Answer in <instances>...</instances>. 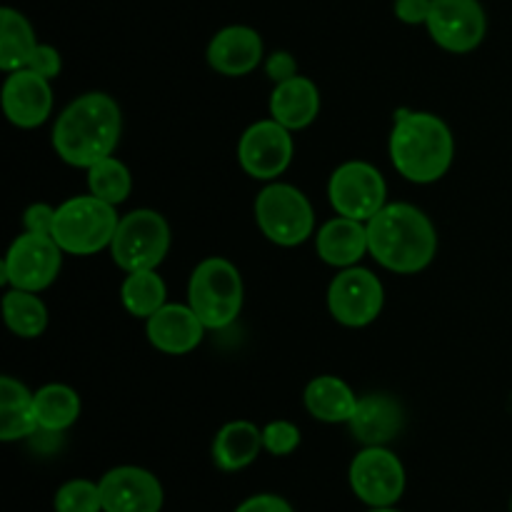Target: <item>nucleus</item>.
Instances as JSON below:
<instances>
[{"label": "nucleus", "mask_w": 512, "mask_h": 512, "mask_svg": "<svg viewBox=\"0 0 512 512\" xmlns=\"http://www.w3.org/2000/svg\"><path fill=\"white\" fill-rule=\"evenodd\" d=\"M88 193L115 208L123 205L133 193V175H130L128 165L115 155L95 163L93 168H88Z\"/></svg>", "instance_id": "obj_28"}, {"label": "nucleus", "mask_w": 512, "mask_h": 512, "mask_svg": "<svg viewBox=\"0 0 512 512\" xmlns=\"http://www.w3.org/2000/svg\"><path fill=\"white\" fill-rule=\"evenodd\" d=\"M103 512H160L165 490L150 470L138 465H120L100 478Z\"/></svg>", "instance_id": "obj_14"}, {"label": "nucleus", "mask_w": 512, "mask_h": 512, "mask_svg": "<svg viewBox=\"0 0 512 512\" xmlns=\"http://www.w3.org/2000/svg\"><path fill=\"white\" fill-rule=\"evenodd\" d=\"M315 250L330 268L343 270L360 265V260L370 255L368 225L345 215H335L315 230Z\"/></svg>", "instance_id": "obj_19"}, {"label": "nucleus", "mask_w": 512, "mask_h": 512, "mask_svg": "<svg viewBox=\"0 0 512 512\" xmlns=\"http://www.w3.org/2000/svg\"><path fill=\"white\" fill-rule=\"evenodd\" d=\"M388 153L393 168L415 185L438 183L455 158V138L440 115L400 110L390 130Z\"/></svg>", "instance_id": "obj_3"}, {"label": "nucleus", "mask_w": 512, "mask_h": 512, "mask_svg": "<svg viewBox=\"0 0 512 512\" xmlns=\"http://www.w3.org/2000/svg\"><path fill=\"white\" fill-rule=\"evenodd\" d=\"M120 215L115 205L95 195H73L58 205L53 238L65 255L88 258L110 248Z\"/></svg>", "instance_id": "obj_5"}, {"label": "nucleus", "mask_w": 512, "mask_h": 512, "mask_svg": "<svg viewBox=\"0 0 512 512\" xmlns=\"http://www.w3.org/2000/svg\"><path fill=\"white\" fill-rule=\"evenodd\" d=\"M55 512H103L100 485L93 480L75 478L58 488L53 498Z\"/></svg>", "instance_id": "obj_29"}, {"label": "nucleus", "mask_w": 512, "mask_h": 512, "mask_svg": "<svg viewBox=\"0 0 512 512\" xmlns=\"http://www.w3.org/2000/svg\"><path fill=\"white\" fill-rule=\"evenodd\" d=\"M170 225L163 213L153 208H138L120 215L118 230L110 243V258L123 273L135 270H158L168 258Z\"/></svg>", "instance_id": "obj_7"}, {"label": "nucleus", "mask_w": 512, "mask_h": 512, "mask_svg": "<svg viewBox=\"0 0 512 512\" xmlns=\"http://www.w3.org/2000/svg\"><path fill=\"white\" fill-rule=\"evenodd\" d=\"M433 0H395V18L408 25L428 23Z\"/></svg>", "instance_id": "obj_34"}, {"label": "nucleus", "mask_w": 512, "mask_h": 512, "mask_svg": "<svg viewBox=\"0 0 512 512\" xmlns=\"http://www.w3.org/2000/svg\"><path fill=\"white\" fill-rule=\"evenodd\" d=\"M40 433L38 418H35L33 393L13 375L0 378V440L15 443V440L33 438Z\"/></svg>", "instance_id": "obj_23"}, {"label": "nucleus", "mask_w": 512, "mask_h": 512, "mask_svg": "<svg viewBox=\"0 0 512 512\" xmlns=\"http://www.w3.org/2000/svg\"><path fill=\"white\" fill-rule=\"evenodd\" d=\"M203 320L195 315L188 303H165L158 313L145 320V335L148 343L163 355H188L203 343L205 338Z\"/></svg>", "instance_id": "obj_17"}, {"label": "nucleus", "mask_w": 512, "mask_h": 512, "mask_svg": "<svg viewBox=\"0 0 512 512\" xmlns=\"http://www.w3.org/2000/svg\"><path fill=\"white\" fill-rule=\"evenodd\" d=\"M263 70H265V75L273 80V85L285 83V80L300 75L298 60H295L288 50H275V53H270L268 58H265Z\"/></svg>", "instance_id": "obj_33"}, {"label": "nucleus", "mask_w": 512, "mask_h": 512, "mask_svg": "<svg viewBox=\"0 0 512 512\" xmlns=\"http://www.w3.org/2000/svg\"><path fill=\"white\" fill-rule=\"evenodd\" d=\"M368 512H400V510H395V508H370Z\"/></svg>", "instance_id": "obj_36"}, {"label": "nucleus", "mask_w": 512, "mask_h": 512, "mask_svg": "<svg viewBox=\"0 0 512 512\" xmlns=\"http://www.w3.org/2000/svg\"><path fill=\"white\" fill-rule=\"evenodd\" d=\"M350 490L368 508H393L405 493V465L385 445H368L353 458L348 470Z\"/></svg>", "instance_id": "obj_11"}, {"label": "nucleus", "mask_w": 512, "mask_h": 512, "mask_svg": "<svg viewBox=\"0 0 512 512\" xmlns=\"http://www.w3.org/2000/svg\"><path fill=\"white\" fill-rule=\"evenodd\" d=\"M385 308V285L363 265L338 270L328 285V310L343 328H368Z\"/></svg>", "instance_id": "obj_10"}, {"label": "nucleus", "mask_w": 512, "mask_h": 512, "mask_svg": "<svg viewBox=\"0 0 512 512\" xmlns=\"http://www.w3.org/2000/svg\"><path fill=\"white\" fill-rule=\"evenodd\" d=\"M255 223L260 233L280 248H298L315 238V210L308 195L290 183L265 185L253 205Z\"/></svg>", "instance_id": "obj_6"}, {"label": "nucleus", "mask_w": 512, "mask_h": 512, "mask_svg": "<svg viewBox=\"0 0 512 512\" xmlns=\"http://www.w3.org/2000/svg\"><path fill=\"white\" fill-rule=\"evenodd\" d=\"M123 135V113L113 95L83 93L70 100L53 125L55 155L70 168L88 170L115 153Z\"/></svg>", "instance_id": "obj_1"}, {"label": "nucleus", "mask_w": 512, "mask_h": 512, "mask_svg": "<svg viewBox=\"0 0 512 512\" xmlns=\"http://www.w3.org/2000/svg\"><path fill=\"white\" fill-rule=\"evenodd\" d=\"M405 413L400 400L388 393H368L360 395L358 408L350 418L348 428L358 443L368 445H388L403 430Z\"/></svg>", "instance_id": "obj_18"}, {"label": "nucleus", "mask_w": 512, "mask_h": 512, "mask_svg": "<svg viewBox=\"0 0 512 512\" xmlns=\"http://www.w3.org/2000/svg\"><path fill=\"white\" fill-rule=\"evenodd\" d=\"M3 113L15 128L35 130L53 113V88L50 80L30 68L5 73L3 93H0Z\"/></svg>", "instance_id": "obj_15"}, {"label": "nucleus", "mask_w": 512, "mask_h": 512, "mask_svg": "<svg viewBox=\"0 0 512 512\" xmlns=\"http://www.w3.org/2000/svg\"><path fill=\"white\" fill-rule=\"evenodd\" d=\"M120 303L125 313L138 320H148L168 303V285L158 270H135L125 273L120 283Z\"/></svg>", "instance_id": "obj_26"}, {"label": "nucleus", "mask_w": 512, "mask_h": 512, "mask_svg": "<svg viewBox=\"0 0 512 512\" xmlns=\"http://www.w3.org/2000/svg\"><path fill=\"white\" fill-rule=\"evenodd\" d=\"M35 418H38L40 433H65L73 428L80 418V395L65 383H48L33 393Z\"/></svg>", "instance_id": "obj_24"}, {"label": "nucleus", "mask_w": 512, "mask_h": 512, "mask_svg": "<svg viewBox=\"0 0 512 512\" xmlns=\"http://www.w3.org/2000/svg\"><path fill=\"white\" fill-rule=\"evenodd\" d=\"M300 440L303 435L293 420H270L268 425H263V450L275 458L293 455L300 448Z\"/></svg>", "instance_id": "obj_30"}, {"label": "nucleus", "mask_w": 512, "mask_h": 512, "mask_svg": "<svg viewBox=\"0 0 512 512\" xmlns=\"http://www.w3.org/2000/svg\"><path fill=\"white\" fill-rule=\"evenodd\" d=\"M63 248L55 243L53 235L23 233L10 243L3 258V285L8 288L43 293L58 280L63 270Z\"/></svg>", "instance_id": "obj_8"}, {"label": "nucleus", "mask_w": 512, "mask_h": 512, "mask_svg": "<svg viewBox=\"0 0 512 512\" xmlns=\"http://www.w3.org/2000/svg\"><path fill=\"white\" fill-rule=\"evenodd\" d=\"M3 320L13 335L35 340L48 330V308L40 293L8 288L3 295Z\"/></svg>", "instance_id": "obj_25"}, {"label": "nucleus", "mask_w": 512, "mask_h": 512, "mask_svg": "<svg viewBox=\"0 0 512 512\" xmlns=\"http://www.w3.org/2000/svg\"><path fill=\"white\" fill-rule=\"evenodd\" d=\"M235 512H293V508H290L288 500L280 498V495L260 493V495H253V498L243 500V503L235 508Z\"/></svg>", "instance_id": "obj_35"}, {"label": "nucleus", "mask_w": 512, "mask_h": 512, "mask_svg": "<svg viewBox=\"0 0 512 512\" xmlns=\"http://www.w3.org/2000/svg\"><path fill=\"white\" fill-rule=\"evenodd\" d=\"M328 200L335 215L368 223L388 205V183L368 160H348L333 170L328 180Z\"/></svg>", "instance_id": "obj_9"}, {"label": "nucleus", "mask_w": 512, "mask_h": 512, "mask_svg": "<svg viewBox=\"0 0 512 512\" xmlns=\"http://www.w3.org/2000/svg\"><path fill=\"white\" fill-rule=\"evenodd\" d=\"M25 68L35 70V73L43 75V78L55 80L60 75V70H63V55H60V50L55 48V45L38 43V48L33 50V55H30Z\"/></svg>", "instance_id": "obj_31"}, {"label": "nucleus", "mask_w": 512, "mask_h": 512, "mask_svg": "<svg viewBox=\"0 0 512 512\" xmlns=\"http://www.w3.org/2000/svg\"><path fill=\"white\" fill-rule=\"evenodd\" d=\"M430 38L455 55L473 53L488 33V18L480 0H433L428 15Z\"/></svg>", "instance_id": "obj_13"}, {"label": "nucleus", "mask_w": 512, "mask_h": 512, "mask_svg": "<svg viewBox=\"0 0 512 512\" xmlns=\"http://www.w3.org/2000/svg\"><path fill=\"white\" fill-rule=\"evenodd\" d=\"M320 105L323 100H320L318 85L305 75H295V78L275 85L268 108L270 118L285 125L290 133H298L315 123V118L320 115Z\"/></svg>", "instance_id": "obj_20"}, {"label": "nucleus", "mask_w": 512, "mask_h": 512, "mask_svg": "<svg viewBox=\"0 0 512 512\" xmlns=\"http://www.w3.org/2000/svg\"><path fill=\"white\" fill-rule=\"evenodd\" d=\"M358 400L360 395H355V390L338 375H318L305 385L303 393L305 410L315 420L328 425H348L358 408Z\"/></svg>", "instance_id": "obj_22"}, {"label": "nucleus", "mask_w": 512, "mask_h": 512, "mask_svg": "<svg viewBox=\"0 0 512 512\" xmlns=\"http://www.w3.org/2000/svg\"><path fill=\"white\" fill-rule=\"evenodd\" d=\"M365 225L370 255L390 273H423L438 255V230L418 205L388 203Z\"/></svg>", "instance_id": "obj_2"}, {"label": "nucleus", "mask_w": 512, "mask_h": 512, "mask_svg": "<svg viewBox=\"0 0 512 512\" xmlns=\"http://www.w3.org/2000/svg\"><path fill=\"white\" fill-rule=\"evenodd\" d=\"M293 133L278 120L263 118L240 135L238 163L245 175L260 183H273L293 163Z\"/></svg>", "instance_id": "obj_12"}, {"label": "nucleus", "mask_w": 512, "mask_h": 512, "mask_svg": "<svg viewBox=\"0 0 512 512\" xmlns=\"http://www.w3.org/2000/svg\"><path fill=\"white\" fill-rule=\"evenodd\" d=\"M38 48L35 30L20 10H0V70L13 73L28 65L30 55Z\"/></svg>", "instance_id": "obj_27"}, {"label": "nucleus", "mask_w": 512, "mask_h": 512, "mask_svg": "<svg viewBox=\"0 0 512 512\" xmlns=\"http://www.w3.org/2000/svg\"><path fill=\"white\" fill-rule=\"evenodd\" d=\"M263 450V428L250 420H230L215 433L213 463L225 473H238L253 465Z\"/></svg>", "instance_id": "obj_21"}, {"label": "nucleus", "mask_w": 512, "mask_h": 512, "mask_svg": "<svg viewBox=\"0 0 512 512\" xmlns=\"http://www.w3.org/2000/svg\"><path fill=\"white\" fill-rule=\"evenodd\" d=\"M208 65L225 78H243L265 63L263 38L248 25H228L218 30L205 50Z\"/></svg>", "instance_id": "obj_16"}, {"label": "nucleus", "mask_w": 512, "mask_h": 512, "mask_svg": "<svg viewBox=\"0 0 512 512\" xmlns=\"http://www.w3.org/2000/svg\"><path fill=\"white\" fill-rule=\"evenodd\" d=\"M510 512H512V500H510Z\"/></svg>", "instance_id": "obj_37"}, {"label": "nucleus", "mask_w": 512, "mask_h": 512, "mask_svg": "<svg viewBox=\"0 0 512 512\" xmlns=\"http://www.w3.org/2000/svg\"><path fill=\"white\" fill-rule=\"evenodd\" d=\"M245 303L240 270L228 258L200 260L188 280V305L208 330H225L238 320Z\"/></svg>", "instance_id": "obj_4"}, {"label": "nucleus", "mask_w": 512, "mask_h": 512, "mask_svg": "<svg viewBox=\"0 0 512 512\" xmlns=\"http://www.w3.org/2000/svg\"><path fill=\"white\" fill-rule=\"evenodd\" d=\"M55 215H58V208H53V205H48V203L28 205L23 213V228L28 230V233L53 235Z\"/></svg>", "instance_id": "obj_32"}]
</instances>
